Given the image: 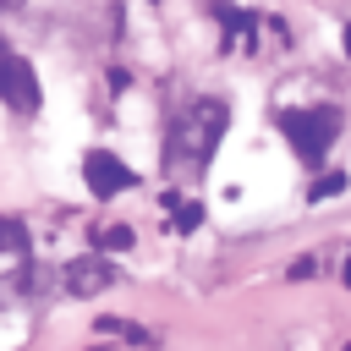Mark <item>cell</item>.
Instances as JSON below:
<instances>
[{
	"label": "cell",
	"mask_w": 351,
	"mask_h": 351,
	"mask_svg": "<svg viewBox=\"0 0 351 351\" xmlns=\"http://www.w3.org/2000/svg\"><path fill=\"white\" fill-rule=\"evenodd\" d=\"M132 241H137V236H132V225H115V219L93 230V247H99V252H132Z\"/></svg>",
	"instance_id": "ba28073f"
},
{
	"label": "cell",
	"mask_w": 351,
	"mask_h": 351,
	"mask_svg": "<svg viewBox=\"0 0 351 351\" xmlns=\"http://www.w3.org/2000/svg\"><path fill=\"white\" fill-rule=\"evenodd\" d=\"M82 181H88V192H93V197H115V192H126L137 176H132V165H126V159H115L110 148H93V154L82 159Z\"/></svg>",
	"instance_id": "5b68a950"
},
{
	"label": "cell",
	"mask_w": 351,
	"mask_h": 351,
	"mask_svg": "<svg viewBox=\"0 0 351 351\" xmlns=\"http://www.w3.org/2000/svg\"><path fill=\"white\" fill-rule=\"evenodd\" d=\"M280 132H285V143H291V154L302 165H324L329 159V143L340 137V110H329V104L280 110Z\"/></svg>",
	"instance_id": "7a4b0ae2"
},
{
	"label": "cell",
	"mask_w": 351,
	"mask_h": 351,
	"mask_svg": "<svg viewBox=\"0 0 351 351\" xmlns=\"http://www.w3.org/2000/svg\"><path fill=\"white\" fill-rule=\"evenodd\" d=\"M110 285H115V263H110V252L71 258V263L60 269V291H66V296H99V291H110Z\"/></svg>",
	"instance_id": "277c9868"
},
{
	"label": "cell",
	"mask_w": 351,
	"mask_h": 351,
	"mask_svg": "<svg viewBox=\"0 0 351 351\" xmlns=\"http://www.w3.org/2000/svg\"><path fill=\"white\" fill-rule=\"evenodd\" d=\"M340 49H346V60H351V27H346V33H340Z\"/></svg>",
	"instance_id": "8fae6325"
},
{
	"label": "cell",
	"mask_w": 351,
	"mask_h": 351,
	"mask_svg": "<svg viewBox=\"0 0 351 351\" xmlns=\"http://www.w3.org/2000/svg\"><path fill=\"white\" fill-rule=\"evenodd\" d=\"M346 181H351L346 170H329V176H318V181L307 186V197H313V203H324V197H340V192H346Z\"/></svg>",
	"instance_id": "9c48e42d"
},
{
	"label": "cell",
	"mask_w": 351,
	"mask_h": 351,
	"mask_svg": "<svg viewBox=\"0 0 351 351\" xmlns=\"http://www.w3.org/2000/svg\"><path fill=\"white\" fill-rule=\"evenodd\" d=\"M170 208H176V230H197L203 225V203H176L170 197Z\"/></svg>",
	"instance_id": "30bf717a"
},
{
	"label": "cell",
	"mask_w": 351,
	"mask_h": 351,
	"mask_svg": "<svg viewBox=\"0 0 351 351\" xmlns=\"http://www.w3.org/2000/svg\"><path fill=\"white\" fill-rule=\"evenodd\" d=\"M225 99H192L176 121H170V143H165V165L170 170H203L225 137Z\"/></svg>",
	"instance_id": "6da1fadb"
},
{
	"label": "cell",
	"mask_w": 351,
	"mask_h": 351,
	"mask_svg": "<svg viewBox=\"0 0 351 351\" xmlns=\"http://www.w3.org/2000/svg\"><path fill=\"white\" fill-rule=\"evenodd\" d=\"M38 291H49V280H44V269H33V263L22 258V269H11V274L0 280V307H11V302H22V296H38Z\"/></svg>",
	"instance_id": "8992f818"
},
{
	"label": "cell",
	"mask_w": 351,
	"mask_h": 351,
	"mask_svg": "<svg viewBox=\"0 0 351 351\" xmlns=\"http://www.w3.org/2000/svg\"><path fill=\"white\" fill-rule=\"evenodd\" d=\"M0 104L16 110V115H33V110H38V77H33V60L16 55L11 44L0 49Z\"/></svg>",
	"instance_id": "3957f363"
},
{
	"label": "cell",
	"mask_w": 351,
	"mask_h": 351,
	"mask_svg": "<svg viewBox=\"0 0 351 351\" xmlns=\"http://www.w3.org/2000/svg\"><path fill=\"white\" fill-rule=\"evenodd\" d=\"M22 5H27V0H0V11H22Z\"/></svg>",
	"instance_id": "7c38bea8"
},
{
	"label": "cell",
	"mask_w": 351,
	"mask_h": 351,
	"mask_svg": "<svg viewBox=\"0 0 351 351\" xmlns=\"http://www.w3.org/2000/svg\"><path fill=\"white\" fill-rule=\"evenodd\" d=\"M346 285H351V263H346Z\"/></svg>",
	"instance_id": "4fadbf2b"
},
{
	"label": "cell",
	"mask_w": 351,
	"mask_h": 351,
	"mask_svg": "<svg viewBox=\"0 0 351 351\" xmlns=\"http://www.w3.org/2000/svg\"><path fill=\"white\" fill-rule=\"evenodd\" d=\"M346 351H351V346H346Z\"/></svg>",
	"instance_id": "5bb4252c"
},
{
	"label": "cell",
	"mask_w": 351,
	"mask_h": 351,
	"mask_svg": "<svg viewBox=\"0 0 351 351\" xmlns=\"http://www.w3.org/2000/svg\"><path fill=\"white\" fill-rule=\"evenodd\" d=\"M27 247H33L27 225H22L16 214H0V252H11V258H27Z\"/></svg>",
	"instance_id": "52a82bcc"
}]
</instances>
